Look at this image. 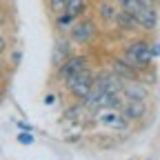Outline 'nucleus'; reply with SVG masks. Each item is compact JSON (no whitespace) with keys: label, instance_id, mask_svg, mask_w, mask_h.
<instances>
[{"label":"nucleus","instance_id":"obj_1","mask_svg":"<svg viewBox=\"0 0 160 160\" xmlns=\"http://www.w3.org/2000/svg\"><path fill=\"white\" fill-rule=\"evenodd\" d=\"M125 89L122 78L118 73H107L96 78V85L91 89V93L85 98V105L93 111L100 109H116L118 107V93Z\"/></svg>","mask_w":160,"mask_h":160},{"label":"nucleus","instance_id":"obj_2","mask_svg":"<svg viewBox=\"0 0 160 160\" xmlns=\"http://www.w3.org/2000/svg\"><path fill=\"white\" fill-rule=\"evenodd\" d=\"M151 58H153V51H151V45L147 40H133V42H129V47L125 49V60L136 69L147 67L151 62Z\"/></svg>","mask_w":160,"mask_h":160},{"label":"nucleus","instance_id":"obj_3","mask_svg":"<svg viewBox=\"0 0 160 160\" xmlns=\"http://www.w3.org/2000/svg\"><path fill=\"white\" fill-rule=\"evenodd\" d=\"M93 85H96V78H93V73H91L89 69L80 71L76 78H71L69 82H67V87L71 89V93H73L76 98H87V96L91 93Z\"/></svg>","mask_w":160,"mask_h":160},{"label":"nucleus","instance_id":"obj_4","mask_svg":"<svg viewBox=\"0 0 160 160\" xmlns=\"http://www.w3.org/2000/svg\"><path fill=\"white\" fill-rule=\"evenodd\" d=\"M85 69H87V58L71 56L69 60H65V62L58 67V78L62 80V82H69L71 78H76L80 71H85Z\"/></svg>","mask_w":160,"mask_h":160},{"label":"nucleus","instance_id":"obj_5","mask_svg":"<svg viewBox=\"0 0 160 160\" xmlns=\"http://www.w3.org/2000/svg\"><path fill=\"white\" fill-rule=\"evenodd\" d=\"M96 120L102 127H109V129H125L127 127V118L122 111H113V109H105L102 113H98Z\"/></svg>","mask_w":160,"mask_h":160},{"label":"nucleus","instance_id":"obj_6","mask_svg":"<svg viewBox=\"0 0 160 160\" xmlns=\"http://www.w3.org/2000/svg\"><path fill=\"white\" fill-rule=\"evenodd\" d=\"M93 33H96V27L91 20H82V22H76L71 27V38L76 42H89L93 38Z\"/></svg>","mask_w":160,"mask_h":160},{"label":"nucleus","instance_id":"obj_7","mask_svg":"<svg viewBox=\"0 0 160 160\" xmlns=\"http://www.w3.org/2000/svg\"><path fill=\"white\" fill-rule=\"evenodd\" d=\"M133 16H136V20L140 22V27H142V29H153L156 22H158V16H156L153 7H142L140 11H136Z\"/></svg>","mask_w":160,"mask_h":160},{"label":"nucleus","instance_id":"obj_8","mask_svg":"<svg viewBox=\"0 0 160 160\" xmlns=\"http://www.w3.org/2000/svg\"><path fill=\"white\" fill-rule=\"evenodd\" d=\"M69 42L67 40H56V45H53V53H51V62L53 67H60L65 62V60H69Z\"/></svg>","mask_w":160,"mask_h":160},{"label":"nucleus","instance_id":"obj_9","mask_svg":"<svg viewBox=\"0 0 160 160\" xmlns=\"http://www.w3.org/2000/svg\"><path fill=\"white\" fill-rule=\"evenodd\" d=\"M122 93L127 96V100H145L147 98V87L140 85V82H136V80H131V82L125 85Z\"/></svg>","mask_w":160,"mask_h":160},{"label":"nucleus","instance_id":"obj_10","mask_svg":"<svg viewBox=\"0 0 160 160\" xmlns=\"http://www.w3.org/2000/svg\"><path fill=\"white\" fill-rule=\"evenodd\" d=\"M122 113L127 120H138V118H142L145 116V105H142V100H129V102L122 107Z\"/></svg>","mask_w":160,"mask_h":160},{"label":"nucleus","instance_id":"obj_11","mask_svg":"<svg viewBox=\"0 0 160 160\" xmlns=\"http://www.w3.org/2000/svg\"><path fill=\"white\" fill-rule=\"evenodd\" d=\"M113 73H118L122 80H131L136 76V67H131L127 60H113Z\"/></svg>","mask_w":160,"mask_h":160},{"label":"nucleus","instance_id":"obj_12","mask_svg":"<svg viewBox=\"0 0 160 160\" xmlns=\"http://www.w3.org/2000/svg\"><path fill=\"white\" fill-rule=\"evenodd\" d=\"M116 22L122 27V29H138V27H140V22L136 20V16L129 13V11H125V9L116 13Z\"/></svg>","mask_w":160,"mask_h":160},{"label":"nucleus","instance_id":"obj_13","mask_svg":"<svg viewBox=\"0 0 160 160\" xmlns=\"http://www.w3.org/2000/svg\"><path fill=\"white\" fill-rule=\"evenodd\" d=\"M118 5H120V9H125L129 13H136V11H140L142 7H149V5L142 2V0H118Z\"/></svg>","mask_w":160,"mask_h":160},{"label":"nucleus","instance_id":"obj_14","mask_svg":"<svg viewBox=\"0 0 160 160\" xmlns=\"http://www.w3.org/2000/svg\"><path fill=\"white\" fill-rule=\"evenodd\" d=\"M82 9H85V0H69V5H67L65 13L71 16V18H78L80 13H82Z\"/></svg>","mask_w":160,"mask_h":160},{"label":"nucleus","instance_id":"obj_15","mask_svg":"<svg viewBox=\"0 0 160 160\" xmlns=\"http://www.w3.org/2000/svg\"><path fill=\"white\" fill-rule=\"evenodd\" d=\"M67 5H69V0H51V11L56 16H60V13H65Z\"/></svg>","mask_w":160,"mask_h":160},{"label":"nucleus","instance_id":"obj_16","mask_svg":"<svg viewBox=\"0 0 160 160\" xmlns=\"http://www.w3.org/2000/svg\"><path fill=\"white\" fill-rule=\"evenodd\" d=\"M100 13H102L105 18H113V20H116V13H118V11H113L111 5H100Z\"/></svg>","mask_w":160,"mask_h":160},{"label":"nucleus","instance_id":"obj_17","mask_svg":"<svg viewBox=\"0 0 160 160\" xmlns=\"http://www.w3.org/2000/svg\"><path fill=\"white\" fill-rule=\"evenodd\" d=\"M18 142L20 145H31L33 142V136L31 133H18Z\"/></svg>","mask_w":160,"mask_h":160},{"label":"nucleus","instance_id":"obj_18","mask_svg":"<svg viewBox=\"0 0 160 160\" xmlns=\"http://www.w3.org/2000/svg\"><path fill=\"white\" fill-rule=\"evenodd\" d=\"M151 51H153V58H156V56H160V42H156V45L151 47Z\"/></svg>","mask_w":160,"mask_h":160},{"label":"nucleus","instance_id":"obj_19","mask_svg":"<svg viewBox=\"0 0 160 160\" xmlns=\"http://www.w3.org/2000/svg\"><path fill=\"white\" fill-rule=\"evenodd\" d=\"M5 49H7V45H5V38H2V36H0V53H2Z\"/></svg>","mask_w":160,"mask_h":160},{"label":"nucleus","instance_id":"obj_20","mask_svg":"<svg viewBox=\"0 0 160 160\" xmlns=\"http://www.w3.org/2000/svg\"><path fill=\"white\" fill-rule=\"evenodd\" d=\"M2 22H5V11L0 9V25H2Z\"/></svg>","mask_w":160,"mask_h":160},{"label":"nucleus","instance_id":"obj_21","mask_svg":"<svg viewBox=\"0 0 160 160\" xmlns=\"http://www.w3.org/2000/svg\"><path fill=\"white\" fill-rule=\"evenodd\" d=\"M2 71H5V67H2V62H0V76H2Z\"/></svg>","mask_w":160,"mask_h":160}]
</instances>
